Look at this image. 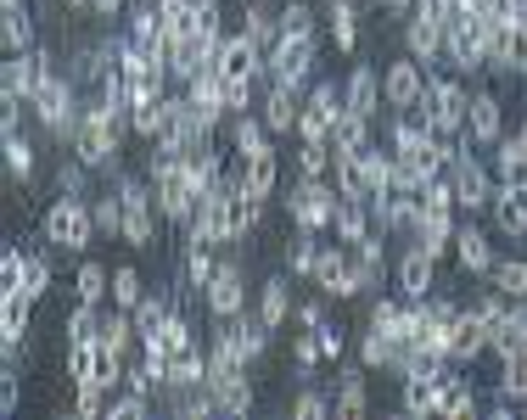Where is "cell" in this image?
Listing matches in <instances>:
<instances>
[{
    "instance_id": "cell-1",
    "label": "cell",
    "mask_w": 527,
    "mask_h": 420,
    "mask_svg": "<svg viewBox=\"0 0 527 420\" xmlns=\"http://www.w3.org/2000/svg\"><path fill=\"white\" fill-rule=\"evenodd\" d=\"M45 236L57 241V247H68V252H79V247H90V213L73 202V196H62L57 208L45 213Z\"/></svg>"
},
{
    "instance_id": "cell-2",
    "label": "cell",
    "mask_w": 527,
    "mask_h": 420,
    "mask_svg": "<svg viewBox=\"0 0 527 420\" xmlns=\"http://www.w3.org/2000/svg\"><path fill=\"white\" fill-rule=\"evenodd\" d=\"M292 213H298L303 230H320L326 219H337V196H331L326 185L303 180V185H292Z\"/></svg>"
},
{
    "instance_id": "cell-3",
    "label": "cell",
    "mask_w": 527,
    "mask_h": 420,
    "mask_svg": "<svg viewBox=\"0 0 527 420\" xmlns=\"http://www.w3.org/2000/svg\"><path fill=\"white\" fill-rule=\"evenodd\" d=\"M202 292H208V308H214L219 320H236V308H242V275L236 269H214Z\"/></svg>"
},
{
    "instance_id": "cell-4",
    "label": "cell",
    "mask_w": 527,
    "mask_h": 420,
    "mask_svg": "<svg viewBox=\"0 0 527 420\" xmlns=\"http://www.w3.org/2000/svg\"><path fill=\"white\" fill-rule=\"evenodd\" d=\"M68 101H73V96H68V84H62V79H45V84H40V96H34V112H40L51 129H62V135H68V129H73Z\"/></svg>"
},
{
    "instance_id": "cell-5",
    "label": "cell",
    "mask_w": 527,
    "mask_h": 420,
    "mask_svg": "<svg viewBox=\"0 0 527 420\" xmlns=\"http://www.w3.org/2000/svg\"><path fill=\"white\" fill-rule=\"evenodd\" d=\"M421 90H427V79H421L415 62H393V68H387V101H393V107H415Z\"/></svg>"
},
{
    "instance_id": "cell-6",
    "label": "cell",
    "mask_w": 527,
    "mask_h": 420,
    "mask_svg": "<svg viewBox=\"0 0 527 420\" xmlns=\"http://www.w3.org/2000/svg\"><path fill=\"white\" fill-rule=\"evenodd\" d=\"M337 90H331V84H326V90H314V101H309V107H303V140H320V135H326V129L331 124H337Z\"/></svg>"
},
{
    "instance_id": "cell-7",
    "label": "cell",
    "mask_w": 527,
    "mask_h": 420,
    "mask_svg": "<svg viewBox=\"0 0 527 420\" xmlns=\"http://www.w3.org/2000/svg\"><path fill=\"white\" fill-rule=\"evenodd\" d=\"M488 342V320H483V308H477V314H460L455 325H449V353H455V359H471V353L483 348Z\"/></svg>"
},
{
    "instance_id": "cell-8",
    "label": "cell",
    "mask_w": 527,
    "mask_h": 420,
    "mask_svg": "<svg viewBox=\"0 0 527 420\" xmlns=\"http://www.w3.org/2000/svg\"><path fill=\"white\" fill-rule=\"evenodd\" d=\"M309 40H303V34H286V45H281V56H275V79L286 84V90H292V84L303 79V73H309Z\"/></svg>"
},
{
    "instance_id": "cell-9",
    "label": "cell",
    "mask_w": 527,
    "mask_h": 420,
    "mask_svg": "<svg viewBox=\"0 0 527 420\" xmlns=\"http://www.w3.org/2000/svg\"><path fill=\"white\" fill-rule=\"evenodd\" d=\"M494 219H499L505 236H522V230H527V185H505V191H499Z\"/></svg>"
},
{
    "instance_id": "cell-10",
    "label": "cell",
    "mask_w": 527,
    "mask_h": 420,
    "mask_svg": "<svg viewBox=\"0 0 527 420\" xmlns=\"http://www.w3.org/2000/svg\"><path fill=\"white\" fill-rule=\"evenodd\" d=\"M253 68H258V40L253 34H242V40H230L225 51H219V73H225V79H253Z\"/></svg>"
},
{
    "instance_id": "cell-11",
    "label": "cell",
    "mask_w": 527,
    "mask_h": 420,
    "mask_svg": "<svg viewBox=\"0 0 527 420\" xmlns=\"http://www.w3.org/2000/svg\"><path fill=\"white\" fill-rule=\"evenodd\" d=\"M376 107H382V84H376L371 68H359L354 79H348V112H359V118H376Z\"/></svg>"
},
{
    "instance_id": "cell-12",
    "label": "cell",
    "mask_w": 527,
    "mask_h": 420,
    "mask_svg": "<svg viewBox=\"0 0 527 420\" xmlns=\"http://www.w3.org/2000/svg\"><path fill=\"white\" fill-rule=\"evenodd\" d=\"M124 236L135 247H152V213H146V191H124Z\"/></svg>"
},
{
    "instance_id": "cell-13",
    "label": "cell",
    "mask_w": 527,
    "mask_h": 420,
    "mask_svg": "<svg viewBox=\"0 0 527 420\" xmlns=\"http://www.w3.org/2000/svg\"><path fill=\"white\" fill-rule=\"evenodd\" d=\"M399 286H404V297H427V286H432V252L427 247H415L399 264Z\"/></svg>"
},
{
    "instance_id": "cell-14",
    "label": "cell",
    "mask_w": 527,
    "mask_h": 420,
    "mask_svg": "<svg viewBox=\"0 0 527 420\" xmlns=\"http://www.w3.org/2000/svg\"><path fill=\"white\" fill-rule=\"evenodd\" d=\"M365 124H371V118H359V112H337V124H331V152H359V146H371V140H365Z\"/></svg>"
},
{
    "instance_id": "cell-15",
    "label": "cell",
    "mask_w": 527,
    "mask_h": 420,
    "mask_svg": "<svg viewBox=\"0 0 527 420\" xmlns=\"http://www.w3.org/2000/svg\"><path fill=\"white\" fill-rule=\"evenodd\" d=\"M455 202H466V208H483L488 202V174L471 157H460V180H455Z\"/></svg>"
},
{
    "instance_id": "cell-16",
    "label": "cell",
    "mask_w": 527,
    "mask_h": 420,
    "mask_svg": "<svg viewBox=\"0 0 527 420\" xmlns=\"http://www.w3.org/2000/svg\"><path fill=\"white\" fill-rule=\"evenodd\" d=\"M242 191H247V196H258V202H264V196L275 191V152H258V157H247Z\"/></svg>"
},
{
    "instance_id": "cell-17",
    "label": "cell",
    "mask_w": 527,
    "mask_h": 420,
    "mask_svg": "<svg viewBox=\"0 0 527 420\" xmlns=\"http://www.w3.org/2000/svg\"><path fill=\"white\" fill-rule=\"evenodd\" d=\"M29 308H34L29 292H6V353H17V342L29 331Z\"/></svg>"
},
{
    "instance_id": "cell-18",
    "label": "cell",
    "mask_w": 527,
    "mask_h": 420,
    "mask_svg": "<svg viewBox=\"0 0 527 420\" xmlns=\"http://www.w3.org/2000/svg\"><path fill=\"white\" fill-rule=\"evenodd\" d=\"M466 129H471L477 140H494V135H499V101H494V96H471Z\"/></svg>"
},
{
    "instance_id": "cell-19",
    "label": "cell",
    "mask_w": 527,
    "mask_h": 420,
    "mask_svg": "<svg viewBox=\"0 0 527 420\" xmlns=\"http://www.w3.org/2000/svg\"><path fill=\"white\" fill-rule=\"evenodd\" d=\"M438 45H443V23H432V17H415V28H410V51H415V62L438 56Z\"/></svg>"
},
{
    "instance_id": "cell-20",
    "label": "cell",
    "mask_w": 527,
    "mask_h": 420,
    "mask_svg": "<svg viewBox=\"0 0 527 420\" xmlns=\"http://www.w3.org/2000/svg\"><path fill=\"white\" fill-rule=\"evenodd\" d=\"M499 174H505V185H527V140L522 135L499 152Z\"/></svg>"
},
{
    "instance_id": "cell-21",
    "label": "cell",
    "mask_w": 527,
    "mask_h": 420,
    "mask_svg": "<svg viewBox=\"0 0 527 420\" xmlns=\"http://www.w3.org/2000/svg\"><path fill=\"white\" fill-rule=\"evenodd\" d=\"M331 40H337V51H354V40H359L354 6H348V0H337V6H331Z\"/></svg>"
},
{
    "instance_id": "cell-22",
    "label": "cell",
    "mask_w": 527,
    "mask_h": 420,
    "mask_svg": "<svg viewBox=\"0 0 527 420\" xmlns=\"http://www.w3.org/2000/svg\"><path fill=\"white\" fill-rule=\"evenodd\" d=\"M460 264L466 269H488V236L483 230H477V224H471V230H460Z\"/></svg>"
},
{
    "instance_id": "cell-23",
    "label": "cell",
    "mask_w": 527,
    "mask_h": 420,
    "mask_svg": "<svg viewBox=\"0 0 527 420\" xmlns=\"http://www.w3.org/2000/svg\"><path fill=\"white\" fill-rule=\"evenodd\" d=\"M264 124H270V129H292V90H286V84L264 101Z\"/></svg>"
},
{
    "instance_id": "cell-24",
    "label": "cell",
    "mask_w": 527,
    "mask_h": 420,
    "mask_svg": "<svg viewBox=\"0 0 527 420\" xmlns=\"http://www.w3.org/2000/svg\"><path fill=\"white\" fill-rule=\"evenodd\" d=\"M236 146H242V157L270 152V140H264V124H258V118H242V124H236Z\"/></svg>"
},
{
    "instance_id": "cell-25",
    "label": "cell",
    "mask_w": 527,
    "mask_h": 420,
    "mask_svg": "<svg viewBox=\"0 0 527 420\" xmlns=\"http://www.w3.org/2000/svg\"><path fill=\"white\" fill-rule=\"evenodd\" d=\"M258 320L270 325V331L286 320V280H270V286H264V314H258Z\"/></svg>"
},
{
    "instance_id": "cell-26",
    "label": "cell",
    "mask_w": 527,
    "mask_h": 420,
    "mask_svg": "<svg viewBox=\"0 0 527 420\" xmlns=\"http://www.w3.org/2000/svg\"><path fill=\"white\" fill-rule=\"evenodd\" d=\"M101 292H107V269L85 264L79 269V303H101Z\"/></svg>"
},
{
    "instance_id": "cell-27",
    "label": "cell",
    "mask_w": 527,
    "mask_h": 420,
    "mask_svg": "<svg viewBox=\"0 0 527 420\" xmlns=\"http://www.w3.org/2000/svg\"><path fill=\"white\" fill-rule=\"evenodd\" d=\"M6 45H12V56H23V45H29V17H23V6H6Z\"/></svg>"
},
{
    "instance_id": "cell-28",
    "label": "cell",
    "mask_w": 527,
    "mask_h": 420,
    "mask_svg": "<svg viewBox=\"0 0 527 420\" xmlns=\"http://www.w3.org/2000/svg\"><path fill=\"white\" fill-rule=\"evenodd\" d=\"M6 163H12V174L23 180V174L34 168V146H29L23 135H6Z\"/></svg>"
},
{
    "instance_id": "cell-29",
    "label": "cell",
    "mask_w": 527,
    "mask_h": 420,
    "mask_svg": "<svg viewBox=\"0 0 527 420\" xmlns=\"http://www.w3.org/2000/svg\"><path fill=\"white\" fill-rule=\"evenodd\" d=\"M337 230H342L348 241H365V219H359V202H354V196L337 208Z\"/></svg>"
},
{
    "instance_id": "cell-30",
    "label": "cell",
    "mask_w": 527,
    "mask_h": 420,
    "mask_svg": "<svg viewBox=\"0 0 527 420\" xmlns=\"http://www.w3.org/2000/svg\"><path fill=\"white\" fill-rule=\"evenodd\" d=\"M326 140H303V174H309V180H320V174H326Z\"/></svg>"
},
{
    "instance_id": "cell-31",
    "label": "cell",
    "mask_w": 527,
    "mask_h": 420,
    "mask_svg": "<svg viewBox=\"0 0 527 420\" xmlns=\"http://www.w3.org/2000/svg\"><path fill=\"white\" fill-rule=\"evenodd\" d=\"M113 297H118V308H129L135 297H141V275H135V269H118L113 275Z\"/></svg>"
},
{
    "instance_id": "cell-32",
    "label": "cell",
    "mask_w": 527,
    "mask_h": 420,
    "mask_svg": "<svg viewBox=\"0 0 527 420\" xmlns=\"http://www.w3.org/2000/svg\"><path fill=\"white\" fill-rule=\"evenodd\" d=\"M466 409H471L466 387H438V415H466Z\"/></svg>"
},
{
    "instance_id": "cell-33",
    "label": "cell",
    "mask_w": 527,
    "mask_h": 420,
    "mask_svg": "<svg viewBox=\"0 0 527 420\" xmlns=\"http://www.w3.org/2000/svg\"><path fill=\"white\" fill-rule=\"evenodd\" d=\"M281 28H286V34H303V40H309V6H303V0H292V6L281 12Z\"/></svg>"
},
{
    "instance_id": "cell-34",
    "label": "cell",
    "mask_w": 527,
    "mask_h": 420,
    "mask_svg": "<svg viewBox=\"0 0 527 420\" xmlns=\"http://www.w3.org/2000/svg\"><path fill=\"white\" fill-rule=\"evenodd\" d=\"M505 68L527 73V23H511V62Z\"/></svg>"
},
{
    "instance_id": "cell-35",
    "label": "cell",
    "mask_w": 527,
    "mask_h": 420,
    "mask_svg": "<svg viewBox=\"0 0 527 420\" xmlns=\"http://www.w3.org/2000/svg\"><path fill=\"white\" fill-rule=\"evenodd\" d=\"M337 415H365V387H359V376L348 381V392L337 398Z\"/></svg>"
},
{
    "instance_id": "cell-36",
    "label": "cell",
    "mask_w": 527,
    "mask_h": 420,
    "mask_svg": "<svg viewBox=\"0 0 527 420\" xmlns=\"http://www.w3.org/2000/svg\"><path fill=\"white\" fill-rule=\"evenodd\" d=\"M286 264H292V269H298V275H309V269H314V247H309V241H292V247H286Z\"/></svg>"
},
{
    "instance_id": "cell-37",
    "label": "cell",
    "mask_w": 527,
    "mask_h": 420,
    "mask_svg": "<svg viewBox=\"0 0 527 420\" xmlns=\"http://www.w3.org/2000/svg\"><path fill=\"white\" fill-rule=\"evenodd\" d=\"M45 280H51V269H45V258H29V275H23V292L40 297L45 292Z\"/></svg>"
},
{
    "instance_id": "cell-38",
    "label": "cell",
    "mask_w": 527,
    "mask_h": 420,
    "mask_svg": "<svg viewBox=\"0 0 527 420\" xmlns=\"http://www.w3.org/2000/svg\"><path fill=\"white\" fill-rule=\"evenodd\" d=\"M157 325H163V303L152 297V303H141V314H135V331H146V336H152Z\"/></svg>"
},
{
    "instance_id": "cell-39",
    "label": "cell",
    "mask_w": 527,
    "mask_h": 420,
    "mask_svg": "<svg viewBox=\"0 0 527 420\" xmlns=\"http://www.w3.org/2000/svg\"><path fill=\"white\" fill-rule=\"evenodd\" d=\"M124 331H129V320H124V314H113V320L101 325V342H107V348H118V353H124Z\"/></svg>"
},
{
    "instance_id": "cell-40",
    "label": "cell",
    "mask_w": 527,
    "mask_h": 420,
    "mask_svg": "<svg viewBox=\"0 0 527 420\" xmlns=\"http://www.w3.org/2000/svg\"><path fill=\"white\" fill-rule=\"evenodd\" d=\"M292 409H298V415H326V398H320V392H298V398H292Z\"/></svg>"
},
{
    "instance_id": "cell-41",
    "label": "cell",
    "mask_w": 527,
    "mask_h": 420,
    "mask_svg": "<svg viewBox=\"0 0 527 420\" xmlns=\"http://www.w3.org/2000/svg\"><path fill=\"white\" fill-rule=\"evenodd\" d=\"M320 353H326V359H337L342 353V336L331 331V325H320Z\"/></svg>"
},
{
    "instance_id": "cell-42",
    "label": "cell",
    "mask_w": 527,
    "mask_h": 420,
    "mask_svg": "<svg viewBox=\"0 0 527 420\" xmlns=\"http://www.w3.org/2000/svg\"><path fill=\"white\" fill-rule=\"evenodd\" d=\"M96 12H118V0H96Z\"/></svg>"
},
{
    "instance_id": "cell-43",
    "label": "cell",
    "mask_w": 527,
    "mask_h": 420,
    "mask_svg": "<svg viewBox=\"0 0 527 420\" xmlns=\"http://www.w3.org/2000/svg\"><path fill=\"white\" fill-rule=\"evenodd\" d=\"M387 6H404V0H387Z\"/></svg>"
},
{
    "instance_id": "cell-44",
    "label": "cell",
    "mask_w": 527,
    "mask_h": 420,
    "mask_svg": "<svg viewBox=\"0 0 527 420\" xmlns=\"http://www.w3.org/2000/svg\"><path fill=\"white\" fill-rule=\"evenodd\" d=\"M522 140H527V124H522Z\"/></svg>"
},
{
    "instance_id": "cell-45",
    "label": "cell",
    "mask_w": 527,
    "mask_h": 420,
    "mask_svg": "<svg viewBox=\"0 0 527 420\" xmlns=\"http://www.w3.org/2000/svg\"><path fill=\"white\" fill-rule=\"evenodd\" d=\"M73 6H79V0H73Z\"/></svg>"
},
{
    "instance_id": "cell-46",
    "label": "cell",
    "mask_w": 527,
    "mask_h": 420,
    "mask_svg": "<svg viewBox=\"0 0 527 420\" xmlns=\"http://www.w3.org/2000/svg\"><path fill=\"white\" fill-rule=\"evenodd\" d=\"M522 6H527V0H522Z\"/></svg>"
}]
</instances>
